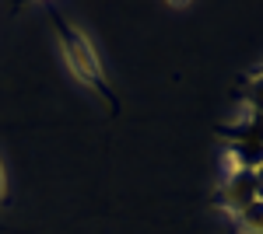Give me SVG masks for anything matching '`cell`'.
Wrapping results in <instances>:
<instances>
[{"label": "cell", "instance_id": "cell-2", "mask_svg": "<svg viewBox=\"0 0 263 234\" xmlns=\"http://www.w3.org/2000/svg\"><path fill=\"white\" fill-rule=\"evenodd\" d=\"M7 196V172H4V161H0V199Z\"/></svg>", "mask_w": 263, "mask_h": 234}, {"label": "cell", "instance_id": "cell-1", "mask_svg": "<svg viewBox=\"0 0 263 234\" xmlns=\"http://www.w3.org/2000/svg\"><path fill=\"white\" fill-rule=\"evenodd\" d=\"M57 28H60V56L67 63V70H70V77L78 80V84H88L102 98H109L105 67H102V59H99V49L84 35V28L70 25V21H57Z\"/></svg>", "mask_w": 263, "mask_h": 234}]
</instances>
